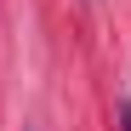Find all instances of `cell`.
Segmentation results:
<instances>
[{
    "label": "cell",
    "mask_w": 131,
    "mask_h": 131,
    "mask_svg": "<svg viewBox=\"0 0 131 131\" xmlns=\"http://www.w3.org/2000/svg\"><path fill=\"white\" fill-rule=\"evenodd\" d=\"M120 131H131V103H120Z\"/></svg>",
    "instance_id": "6da1fadb"
}]
</instances>
